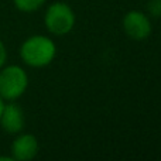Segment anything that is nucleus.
<instances>
[{"instance_id":"nucleus-1","label":"nucleus","mask_w":161,"mask_h":161,"mask_svg":"<svg viewBox=\"0 0 161 161\" xmlns=\"http://www.w3.org/2000/svg\"><path fill=\"white\" fill-rule=\"evenodd\" d=\"M57 55L55 42L45 36H33L27 38L20 47V57L28 67H47Z\"/></svg>"},{"instance_id":"nucleus-2","label":"nucleus","mask_w":161,"mask_h":161,"mask_svg":"<svg viewBox=\"0 0 161 161\" xmlns=\"http://www.w3.org/2000/svg\"><path fill=\"white\" fill-rule=\"evenodd\" d=\"M28 86V75L19 65L0 68V96L3 100H16L24 95Z\"/></svg>"},{"instance_id":"nucleus-3","label":"nucleus","mask_w":161,"mask_h":161,"mask_svg":"<svg viewBox=\"0 0 161 161\" xmlns=\"http://www.w3.org/2000/svg\"><path fill=\"white\" fill-rule=\"evenodd\" d=\"M44 23L47 30L54 36H65L75 25L74 10L62 2L53 3L45 11Z\"/></svg>"},{"instance_id":"nucleus-4","label":"nucleus","mask_w":161,"mask_h":161,"mask_svg":"<svg viewBox=\"0 0 161 161\" xmlns=\"http://www.w3.org/2000/svg\"><path fill=\"white\" fill-rule=\"evenodd\" d=\"M123 30L131 40L143 41L150 37L153 27L150 19L144 13L139 10H131L123 19Z\"/></svg>"},{"instance_id":"nucleus-5","label":"nucleus","mask_w":161,"mask_h":161,"mask_svg":"<svg viewBox=\"0 0 161 161\" xmlns=\"http://www.w3.org/2000/svg\"><path fill=\"white\" fill-rule=\"evenodd\" d=\"M0 125L2 129L8 134H17L24 129V113L14 100L6 105L3 108L2 116H0Z\"/></svg>"},{"instance_id":"nucleus-6","label":"nucleus","mask_w":161,"mask_h":161,"mask_svg":"<svg viewBox=\"0 0 161 161\" xmlns=\"http://www.w3.org/2000/svg\"><path fill=\"white\" fill-rule=\"evenodd\" d=\"M38 153V142L36 136L24 133L17 136L11 143V157L17 161L33 160Z\"/></svg>"},{"instance_id":"nucleus-7","label":"nucleus","mask_w":161,"mask_h":161,"mask_svg":"<svg viewBox=\"0 0 161 161\" xmlns=\"http://www.w3.org/2000/svg\"><path fill=\"white\" fill-rule=\"evenodd\" d=\"M13 3L20 11L31 13V11L38 10L45 3V0H13Z\"/></svg>"},{"instance_id":"nucleus-8","label":"nucleus","mask_w":161,"mask_h":161,"mask_svg":"<svg viewBox=\"0 0 161 161\" xmlns=\"http://www.w3.org/2000/svg\"><path fill=\"white\" fill-rule=\"evenodd\" d=\"M148 13L154 17L161 16V0H151L148 3Z\"/></svg>"},{"instance_id":"nucleus-9","label":"nucleus","mask_w":161,"mask_h":161,"mask_svg":"<svg viewBox=\"0 0 161 161\" xmlns=\"http://www.w3.org/2000/svg\"><path fill=\"white\" fill-rule=\"evenodd\" d=\"M6 59H7V50H6V45L3 44V41L0 40V68L6 64Z\"/></svg>"},{"instance_id":"nucleus-10","label":"nucleus","mask_w":161,"mask_h":161,"mask_svg":"<svg viewBox=\"0 0 161 161\" xmlns=\"http://www.w3.org/2000/svg\"><path fill=\"white\" fill-rule=\"evenodd\" d=\"M0 161H13V157H6V156H0Z\"/></svg>"},{"instance_id":"nucleus-11","label":"nucleus","mask_w":161,"mask_h":161,"mask_svg":"<svg viewBox=\"0 0 161 161\" xmlns=\"http://www.w3.org/2000/svg\"><path fill=\"white\" fill-rule=\"evenodd\" d=\"M3 108H4V100H3V97L0 96V116H2V112H3Z\"/></svg>"}]
</instances>
